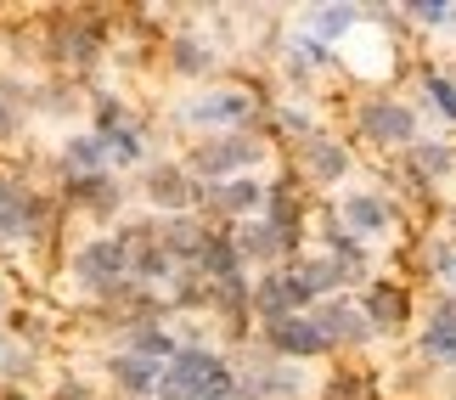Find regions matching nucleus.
Instances as JSON below:
<instances>
[{
    "mask_svg": "<svg viewBox=\"0 0 456 400\" xmlns=\"http://www.w3.org/2000/svg\"><path fill=\"white\" fill-rule=\"evenodd\" d=\"M355 125H361V135L372 147H417V113L406 108V102H395V96L361 102Z\"/></svg>",
    "mask_w": 456,
    "mask_h": 400,
    "instance_id": "nucleus-8",
    "label": "nucleus"
},
{
    "mask_svg": "<svg viewBox=\"0 0 456 400\" xmlns=\"http://www.w3.org/2000/svg\"><path fill=\"white\" fill-rule=\"evenodd\" d=\"M62 265H68V282H74L85 299H96L102 310H118L135 293V225L118 220L113 232L79 237Z\"/></svg>",
    "mask_w": 456,
    "mask_h": 400,
    "instance_id": "nucleus-1",
    "label": "nucleus"
},
{
    "mask_svg": "<svg viewBox=\"0 0 456 400\" xmlns=\"http://www.w3.org/2000/svg\"><path fill=\"white\" fill-rule=\"evenodd\" d=\"M259 339H265V350L276 361H288V367L327 355V339H322V327H315V316H288V322H276V327H259Z\"/></svg>",
    "mask_w": 456,
    "mask_h": 400,
    "instance_id": "nucleus-12",
    "label": "nucleus"
},
{
    "mask_svg": "<svg viewBox=\"0 0 456 400\" xmlns=\"http://www.w3.org/2000/svg\"><path fill=\"white\" fill-rule=\"evenodd\" d=\"M299 176L315 181V186H338L349 176V147L338 142V135H310V142L299 147Z\"/></svg>",
    "mask_w": 456,
    "mask_h": 400,
    "instance_id": "nucleus-16",
    "label": "nucleus"
},
{
    "mask_svg": "<svg viewBox=\"0 0 456 400\" xmlns=\"http://www.w3.org/2000/svg\"><path fill=\"white\" fill-rule=\"evenodd\" d=\"M271 113V102L254 91V85H198L191 96L175 102V125L191 130L203 142V135H237V130H254L259 118Z\"/></svg>",
    "mask_w": 456,
    "mask_h": 400,
    "instance_id": "nucleus-2",
    "label": "nucleus"
},
{
    "mask_svg": "<svg viewBox=\"0 0 456 400\" xmlns=\"http://www.w3.org/2000/svg\"><path fill=\"white\" fill-rule=\"evenodd\" d=\"M423 355H434V361L456 355V316H451V310H440V316L423 327Z\"/></svg>",
    "mask_w": 456,
    "mask_h": 400,
    "instance_id": "nucleus-26",
    "label": "nucleus"
},
{
    "mask_svg": "<svg viewBox=\"0 0 456 400\" xmlns=\"http://www.w3.org/2000/svg\"><path fill=\"white\" fill-rule=\"evenodd\" d=\"M181 344H186V339H175L164 316H158V322H130V327H125V350L147 355V361H164V367L181 355Z\"/></svg>",
    "mask_w": 456,
    "mask_h": 400,
    "instance_id": "nucleus-22",
    "label": "nucleus"
},
{
    "mask_svg": "<svg viewBox=\"0 0 456 400\" xmlns=\"http://www.w3.org/2000/svg\"><path fill=\"white\" fill-rule=\"evenodd\" d=\"M191 276H203L208 288H220V282H237V276H248V259H242L237 237L215 225V237L203 242V254H198V265H191Z\"/></svg>",
    "mask_w": 456,
    "mask_h": 400,
    "instance_id": "nucleus-17",
    "label": "nucleus"
},
{
    "mask_svg": "<svg viewBox=\"0 0 456 400\" xmlns=\"http://www.w3.org/2000/svg\"><path fill=\"white\" fill-rule=\"evenodd\" d=\"M265 220L282 232L293 249H299V237H305V192H299V181L282 176V181H271V203H265Z\"/></svg>",
    "mask_w": 456,
    "mask_h": 400,
    "instance_id": "nucleus-20",
    "label": "nucleus"
},
{
    "mask_svg": "<svg viewBox=\"0 0 456 400\" xmlns=\"http://www.w3.org/2000/svg\"><path fill=\"white\" fill-rule=\"evenodd\" d=\"M40 57L62 74H91L108 57V17L96 6H57L40 17Z\"/></svg>",
    "mask_w": 456,
    "mask_h": 400,
    "instance_id": "nucleus-3",
    "label": "nucleus"
},
{
    "mask_svg": "<svg viewBox=\"0 0 456 400\" xmlns=\"http://www.w3.org/2000/svg\"><path fill=\"white\" fill-rule=\"evenodd\" d=\"M361 23H366L361 6H315L305 17V34H310V40H322V45H332V40H355Z\"/></svg>",
    "mask_w": 456,
    "mask_h": 400,
    "instance_id": "nucleus-23",
    "label": "nucleus"
},
{
    "mask_svg": "<svg viewBox=\"0 0 456 400\" xmlns=\"http://www.w3.org/2000/svg\"><path fill=\"white\" fill-rule=\"evenodd\" d=\"M34 367H40V350H34L28 339H17L12 327H0V378H6V384H23V378H34Z\"/></svg>",
    "mask_w": 456,
    "mask_h": 400,
    "instance_id": "nucleus-24",
    "label": "nucleus"
},
{
    "mask_svg": "<svg viewBox=\"0 0 456 400\" xmlns=\"http://www.w3.org/2000/svg\"><path fill=\"white\" fill-rule=\"evenodd\" d=\"M411 164H417V176L434 181V176H445V169L456 164V152H451L445 142H417V147H411Z\"/></svg>",
    "mask_w": 456,
    "mask_h": 400,
    "instance_id": "nucleus-27",
    "label": "nucleus"
},
{
    "mask_svg": "<svg viewBox=\"0 0 456 400\" xmlns=\"http://www.w3.org/2000/svg\"><path fill=\"white\" fill-rule=\"evenodd\" d=\"M322 400H378V384L366 372H332L322 384Z\"/></svg>",
    "mask_w": 456,
    "mask_h": 400,
    "instance_id": "nucleus-25",
    "label": "nucleus"
},
{
    "mask_svg": "<svg viewBox=\"0 0 456 400\" xmlns=\"http://www.w3.org/2000/svg\"><path fill=\"white\" fill-rule=\"evenodd\" d=\"M12 186H17V176H12L6 164H0V208H6V198H12Z\"/></svg>",
    "mask_w": 456,
    "mask_h": 400,
    "instance_id": "nucleus-31",
    "label": "nucleus"
},
{
    "mask_svg": "<svg viewBox=\"0 0 456 400\" xmlns=\"http://www.w3.org/2000/svg\"><path fill=\"white\" fill-rule=\"evenodd\" d=\"M423 91H428V102H434L445 118H456V85H451L445 74H423Z\"/></svg>",
    "mask_w": 456,
    "mask_h": 400,
    "instance_id": "nucleus-28",
    "label": "nucleus"
},
{
    "mask_svg": "<svg viewBox=\"0 0 456 400\" xmlns=\"http://www.w3.org/2000/svg\"><path fill=\"white\" fill-rule=\"evenodd\" d=\"M271 159V142L259 130H237V135H203L186 147V169L198 176V186H220L237 176H259Z\"/></svg>",
    "mask_w": 456,
    "mask_h": 400,
    "instance_id": "nucleus-4",
    "label": "nucleus"
},
{
    "mask_svg": "<svg viewBox=\"0 0 456 400\" xmlns=\"http://www.w3.org/2000/svg\"><path fill=\"white\" fill-rule=\"evenodd\" d=\"M265 203H271V181L265 176H237V181H220V186H203V198H198V215L215 225L225 220V232L242 220H259L265 215Z\"/></svg>",
    "mask_w": 456,
    "mask_h": 400,
    "instance_id": "nucleus-6",
    "label": "nucleus"
},
{
    "mask_svg": "<svg viewBox=\"0 0 456 400\" xmlns=\"http://www.w3.org/2000/svg\"><path fill=\"white\" fill-rule=\"evenodd\" d=\"M102 142H108V164H113V176L118 169H147L152 164V152H147V130L135 125V118H125V125H113V130H96Z\"/></svg>",
    "mask_w": 456,
    "mask_h": 400,
    "instance_id": "nucleus-21",
    "label": "nucleus"
},
{
    "mask_svg": "<svg viewBox=\"0 0 456 400\" xmlns=\"http://www.w3.org/2000/svg\"><path fill=\"white\" fill-rule=\"evenodd\" d=\"M57 215H62L57 192H45V186H34V181H17L6 208H0V242H17V249L51 242L57 237Z\"/></svg>",
    "mask_w": 456,
    "mask_h": 400,
    "instance_id": "nucleus-5",
    "label": "nucleus"
},
{
    "mask_svg": "<svg viewBox=\"0 0 456 400\" xmlns=\"http://www.w3.org/2000/svg\"><path fill=\"white\" fill-rule=\"evenodd\" d=\"M215 62H220V45L208 40V34H198V29H175L169 40H164V68H169L175 79L208 85V74H215Z\"/></svg>",
    "mask_w": 456,
    "mask_h": 400,
    "instance_id": "nucleus-10",
    "label": "nucleus"
},
{
    "mask_svg": "<svg viewBox=\"0 0 456 400\" xmlns=\"http://www.w3.org/2000/svg\"><path fill=\"white\" fill-rule=\"evenodd\" d=\"M232 237H237L242 259H248V265H265V271H282V265H288V254H293V242H288L282 232H276V225H271L265 215L232 225Z\"/></svg>",
    "mask_w": 456,
    "mask_h": 400,
    "instance_id": "nucleus-15",
    "label": "nucleus"
},
{
    "mask_svg": "<svg viewBox=\"0 0 456 400\" xmlns=\"http://www.w3.org/2000/svg\"><path fill=\"white\" fill-rule=\"evenodd\" d=\"M315 327H322V339H327V350H361V344H372V322H366V310L355 299H344V293H332V299H322L310 310Z\"/></svg>",
    "mask_w": 456,
    "mask_h": 400,
    "instance_id": "nucleus-9",
    "label": "nucleus"
},
{
    "mask_svg": "<svg viewBox=\"0 0 456 400\" xmlns=\"http://www.w3.org/2000/svg\"><path fill=\"white\" fill-rule=\"evenodd\" d=\"M198 198H203V186L186 169V159H158V164L142 169V203H147V215H191Z\"/></svg>",
    "mask_w": 456,
    "mask_h": 400,
    "instance_id": "nucleus-7",
    "label": "nucleus"
},
{
    "mask_svg": "<svg viewBox=\"0 0 456 400\" xmlns=\"http://www.w3.org/2000/svg\"><path fill=\"white\" fill-rule=\"evenodd\" d=\"M338 220L349 225V237H383L395 225V203L383 192H349L338 203Z\"/></svg>",
    "mask_w": 456,
    "mask_h": 400,
    "instance_id": "nucleus-19",
    "label": "nucleus"
},
{
    "mask_svg": "<svg viewBox=\"0 0 456 400\" xmlns=\"http://www.w3.org/2000/svg\"><path fill=\"white\" fill-rule=\"evenodd\" d=\"M51 400H102V395L85 384V378H62V384L51 389Z\"/></svg>",
    "mask_w": 456,
    "mask_h": 400,
    "instance_id": "nucleus-30",
    "label": "nucleus"
},
{
    "mask_svg": "<svg viewBox=\"0 0 456 400\" xmlns=\"http://www.w3.org/2000/svg\"><path fill=\"white\" fill-rule=\"evenodd\" d=\"M361 310H366V322H372V333H400V327L411 322V299H406L400 282H366Z\"/></svg>",
    "mask_w": 456,
    "mask_h": 400,
    "instance_id": "nucleus-18",
    "label": "nucleus"
},
{
    "mask_svg": "<svg viewBox=\"0 0 456 400\" xmlns=\"http://www.w3.org/2000/svg\"><path fill=\"white\" fill-rule=\"evenodd\" d=\"M102 400H113V395H102Z\"/></svg>",
    "mask_w": 456,
    "mask_h": 400,
    "instance_id": "nucleus-32",
    "label": "nucleus"
},
{
    "mask_svg": "<svg viewBox=\"0 0 456 400\" xmlns=\"http://www.w3.org/2000/svg\"><path fill=\"white\" fill-rule=\"evenodd\" d=\"M57 176L62 181H91V176H113V164H108V142H102L96 130H68L62 142H57Z\"/></svg>",
    "mask_w": 456,
    "mask_h": 400,
    "instance_id": "nucleus-13",
    "label": "nucleus"
},
{
    "mask_svg": "<svg viewBox=\"0 0 456 400\" xmlns=\"http://www.w3.org/2000/svg\"><path fill=\"white\" fill-rule=\"evenodd\" d=\"M108 384L118 400H158V384H164V361H147L135 350H113L108 355Z\"/></svg>",
    "mask_w": 456,
    "mask_h": 400,
    "instance_id": "nucleus-14",
    "label": "nucleus"
},
{
    "mask_svg": "<svg viewBox=\"0 0 456 400\" xmlns=\"http://www.w3.org/2000/svg\"><path fill=\"white\" fill-rule=\"evenodd\" d=\"M417 23H451L456 17V6H445V0H417V6H406Z\"/></svg>",
    "mask_w": 456,
    "mask_h": 400,
    "instance_id": "nucleus-29",
    "label": "nucleus"
},
{
    "mask_svg": "<svg viewBox=\"0 0 456 400\" xmlns=\"http://www.w3.org/2000/svg\"><path fill=\"white\" fill-rule=\"evenodd\" d=\"M152 220V237L164 242V254L175 259V265H198V254H203V242L215 237V225H208L198 208H191V215H147Z\"/></svg>",
    "mask_w": 456,
    "mask_h": 400,
    "instance_id": "nucleus-11",
    "label": "nucleus"
}]
</instances>
